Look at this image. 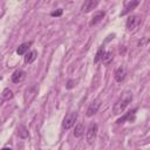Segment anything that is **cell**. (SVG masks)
<instances>
[{
  "label": "cell",
  "mask_w": 150,
  "mask_h": 150,
  "mask_svg": "<svg viewBox=\"0 0 150 150\" xmlns=\"http://www.w3.org/2000/svg\"><path fill=\"white\" fill-rule=\"evenodd\" d=\"M36 56H38V52H36V50H30L29 53L26 54V56H25V62H26V63H32V62L35 61Z\"/></svg>",
  "instance_id": "obj_13"
},
{
  "label": "cell",
  "mask_w": 150,
  "mask_h": 150,
  "mask_svg": "<svg viewBox=\"0 0 150 150\" xmlns=\"http://www.w3.org/2000/svg\"><path fill=\"white\" fill-rule=\"evenodd\" d=\"M97 5H98V1H97V0H87V1H84V4L82 5L81 11L84 12V13H88V12H90L91 9H94Z\"/></svg>",
  "instance_id": "obj_8"
},
{
  "label": "cell",
  "mask_w": 150,
  "mask_h": 150,
  "mask_svg": "<svg viewBox=\"0 0 150 150\" xmlns=\"http://www.w3.org/2000/svg\"><path fill=\"white\" fill-rule=\"evenodd\" d=\"M112 59H114V55H112V53H111V52H105L101 61H102L104 64H109V63L112 61Z\"/></svg>",
  "instance_id": "obj_15"
},
{
  "label": "cell",
  "mask_w": 150,
  "mask_h": 150,
  "mask_svg": "<svg viewBox=\"0 0 150 150\" xmlns=\"http://www.w3.org/2000/svg\"><path fill=\"white\" fill-rule=\"evenodd\" d=\"M132 101V93L131 91H125V93H123L122 95H121V97L116 101V103L114 104V107H112V114L114 115H120V114H122L124 110H125V108L129 105V103Z\"/></svg>",
  "instance_id": "obj_1"
},
{
  "label": "cell",
  "mask_w": 150,
  "mask_h": 150,
  "mask_svg": "<svg viewBox=\"0 0 150 150\" xmlns=\"http://www.w3.org/2000/svg\"><path fill=\"white\" fill-rule=\"evenodd\" d=\"M62 13H63V11H62L61 8H59V9H56V11H53V12L50 13V15H52V16H61Z\"/></svg>",
  "instance_id": "obj_19"
},
{
  "label": "cell",
  "mask_w": 150,
  "mask_h": 150,
  "mask_svg": "<svg viewBox=\"0 0 150 150\" xmlns=\"http://www.w3.org/2000/svg\"><path fill=\"white\" fill-rule=\"evenodd\" d=\"M100 105H101V103H100V101H98V100L93 101V102L89 104L88 109H87V116H88V117H91L93 115H95V114L98 111Z\"/></svg>",
  "instance_id": "obj_7"
},
{
  "label": "cell",
  "mask_w": 150,
  "mask_h": 150,
  "mask_svg": "<svg viewBox=\"0 0 150 150\" xmlns=\"http://www.w3.org/2000/svg\"><path fill=\"white\" fill-rule=\"evenodd\" d=\"M30 46H32V41L21 43V45L18 47V49H16V54H18V55H23V54L28 50V48H29Z\"/></svg>",
  "instance_id": "obj_11"
},
{
  "label": "cell",
  "mask_w": 150,
  "mask_h": 150,
  "mask_svg": "<svg viewBox=\"0 0 150 150\" xmlns=\"http://www.w3.org/2000/svg\"><path fill=\"white\" fill-rule=\"evenodd\" d=\"M74 87V81L73 80H69L68 82H67V86H66V88L67 89H71Z\"/></svg>",
  "instance_id": "obj_20"
},
{
  "label": "cell",
  "mask_w": 150,
  "mask_h": 150,
  "mask_svg": "<svg viewBox=\"0 0 150 150\" xmlns=\"http://www.w3.org/2000/svg\"><path fill=\"white\" fill-rule=\"evenodd\" d=\"M76 120H77V112H75V111L69 112V114L63 118V123H62L63 128H64L66 130L70 129L71 127H74V124H75Z\"/></svg>",
  "instance_id": "obj_4"
},
{
  "label": "cell",
  "mask_w": 150,
  "mask_h": 150,
  "mask_svg": "<svg viewBox=\"0 0 150 150\" xmlns=\"http://www.w3.org/2000/svg\"><path fill=\"white\" fill-rule=\"evenodd\" d=\"M18 135L21 138H27L28 137V131H27V129H26L25 125H19V128H18Z\"/></svg>",
  "instance_id": "obj_16"
},
{
  "label": "cell",
  "mask_w": 150,
  "mask_h": 150,
  "mask_svg": "<svg viewBox=\"0 0 150 150\" xmlns=\"http://www.w3.org/2000/svg\"><path fill=\"white\" fill-rule=\"evenodd\" d=\"M12 97H13V91H12L9 88L4 89L2 94H1V98L5 100V101H7V100H9V98H12Z\"/></svg>",
  "instance_id": "obj_17"
},
{
  "label": "cell",
  "mask_w": 150,
  "mask_h": 150,
  "mask_svg": "<svg viewBox=\"0 0 150 150\" xmlns=\"http://www.w3.org/2000/svg\"><path fill=\"white\" fill-rule=\"evenodd\" d=\"M139 25H141V16L139 15H130L127 20V23H125L127 29L130 32L135 30Z\"/></svg>",
  "instance_id": "obj_3"
},
{
  "label": "cell",
  "mask_w": 150,
  "mask_h": 150,
  "mask_svg": "<svg viewBox=\"0 0 150 150\" xmlns=\"http://www.w3.org/2000/svg\"><path fill=\"white\" fill-rule=\"evenodd\" d=\"M11 79H12V82L13 83H20V82H22L26 79V71L25 70H21V69L15 70L12 74V77Z\"/></svg>",
  "instance_id": "obj_6"
},
{
  "label": "cell",
  "mask_w": 150,
  "mask_h": 150,
  "mask_svg": "<svg viewBox=\"0 0 150 150\" xmlns=\"http://www.w3.org/2000/svg\"><path fill=\"white\" fill-rule=\"evenodd\" d=\"M1 150H12L11 148H4V149H1Z\"/></svg>",
  "instance_id": "obj_21"
},
{
  "label": "cell",
  "mask_w": 150,
  "mask_h": 150,
  "mask_svg": "<svg viewBox=\"0 0 150 150\" xmlns=\"http://www.w3.org/2000/svg\"><path fill=\"white\" fill-rule=\"evenodd\" d=\"M97 130H98V127L96 123H90V125L88 127L87 129V132H86V139L89 144H91L95 138H96V135H97Z\"/></svg>",
  "instance_id": "obj_2"
},
{
  "label": "cell",
  "mask_w": 150,
  "mask_h": 150,
  "mask_svg": "<svg viewBox=\"0 0 150 150\" xmlns=\"http://www.w3.org/2000/svg\"><path fill=\"white\" fill-rule=\"evenodd\" d=\"M84 134V124L83 123H77L76 125H75V129H74V136L75 137H81L82 135Z\"/></svg>",
  "instance_id": "obj_12"
},
{
  "label": "cell",
  "mask_w": 150,
  "mask_h": 150,
  "mask_svg": "<svg viewBox=\"0 0 150 150\" xmlns=\"http://www.w3.org/2000/svg\"><path fill=\"white\" fill-rule=\"evenodd\" d=\"M135 112H136V109H134L132 111H129V112H128V114H125L123 117L118 118V120H117V123H123L125 120H129L130 122H131V121H134V118H135V116H134V115H135Z\"/></svg>",
  "instance_id": "obj_14"
},
{
  "label": "cell",
  "mask_w": 150,
  "mask_h": 150,
  "mask_svg": "<svg viewBox=\"0 0 150 150\" xmlns=\"http://www.w3.org/2000/svg\"><path fill=\"white\" fill-rule=\"evenodd\" d=\"M104 15H105V13L104 12H96L94 15H93V18H91V20H90V22H89V26H95V25H97L103 18H104Z\"/></svg>",
  "instance_id": "obj_10"
},
{
  "label": "cell",
  "mask_w": 150,
  "mask_h": 150,
  "mask_svg": "<svg viewBox=\"0 0 150 150\" xmlns=\"http://www.w3.org/2000/svg\"><path fill=\"white\" fill-rule=\"evenodd\" d=\"M104 53H105V50H104V47H101V48L98 49V52L96 53V56H95V59H94V62H95V63L100 62V60H102V57H103Z\"/></svg>",
  "instance_id": "obj_18"
},
{
  "label": "cell",
  "mask_w": 150,
  "mask_h": 150,
  "mask_svg": "<svg viewBox=\"0 0 150 150\" xmlns=\"http://www.w3.org/2000/svg\"><path fill=\"white\" fill-rule=\"evenodd\" d=\"M125 76H127V69H125V67H123V66L118 67V68L116 69L115 74H114V79H115L116 82H122V81H124Z\"/></svg>",
  "instance_id": "obj_5"
},
{
  "label": "cell",
  "mask_w": 150,
  "mask_h": 150,
  "mask_svg": "<svg viewBox=\"0 0 150 150\" xmlns=\"http://www.w3.org/2000/svg\"><path fill=\"white\" fill-rule=\"evenodd\" d=\"M139 5V1H137V0H134V1H129L125 6H124V8H123V11L121 12V16H123V15H127L128 13H130L132 9H135L137 6Z\"/></svg>",
  "instance_id": "obj_9"
}]
</instances>
